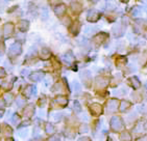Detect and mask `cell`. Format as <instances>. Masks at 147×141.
Wrapping results in <instances>:
<instances>
[{
  "label": "cell",
  "mask_w": 147,
  "mask_h": 141,
  "mask_svg": "<svg viewBox=\"0 0 147 141\" xmlns=\"http://www.w3.org/2000/svg\"><path fill=\"white\" fill-rule=\"evenodd\" d=\"M74 109H75V110L77 109V112H79V111H80V107H79V104L77 103V102H75V103H74Z\"/></svg>",
  "instance_id": "cell-22"
},
{
  "label": "cell",
  "mask_w": 147,
  "mask_h": 141,
  "mask_svg": "<svg viewBox=\"0 0 147 141\" xmlns=\"http://www.w3.org/2000/svg\"><path fill=\"white\" fill-rule=\"evenodd\" d=\"M23 105H25V101L21 98H18L17 99V106L18 107H22Z\"/></svg>",
  "instance_id": "cell-17"
},
{
  "label": "cell",
  "mask_w": 147,
  "mask_h": 141,
  "mask_svg": "<svg viewBox=\"0 0 147 141\" xmlns=\"http://www.w3.org/2000/svg\"><path fill=\"white\" fill-rule=\"evenodd\" d=\"M85 33L86 34H92V33H94V29L92 28V27H86Z\"/></svg>",
  "instance_id": "cell-19"
},
{
  "label": "cell",
  "mask_w": 147,
  "mask_h": 141,
  "mask_svg": "<svg viewBox=\"0 0 147 141\" xmlns=\"http://www.w3.org/2000/svg\"><path fill=\"white\" fill-rule=\"evenodd\" d=\"M11 122L14 124H18L20 122V117L17 115V114H15L14 116H13V118H11Z\"/></svg>",
  "instance_id": "cell-16"
},
{
  "label": "cell",
  "mask_w": 147,
  "mask_h": 141,
  "mask_svg": "<svg viewBox=\"0 0 147 141\" xmlns=\"http://www.w3.org/2000/svg\"><path fill=\"white\" fill-rule=\"evenodd\" d=\"M19 135H20V137H25L26 135H27V130H22V131H20L19 132Z\"/></svg>",
  "instance_id": "cell-20"
},
{
  "label": "cell",
  "mask_w": 147,
  "mask_h": 141,
  "mask_svg": "<svg viewBox=\"0 0 147 141\" xmlns=\"http://www.w3.org/2000/svg\"><path fill=\"white\" fill-rule=\"evenodd\" d=\"M43 77H44V73L43 72H34V73H32L29 76V79L31 81H40V80L43 79Z\"/></svg>",
  "instance_id": "cell-4"
},
{
  "label": "cell",
  "mask_w": 147,
  "mask_h": 141,
  "mask_svg": "<svg viewBox=\"0 0 147 141\" xmlns=\"http://www.w3.org/2000/svg\"><path fill=\"white\" fill-rule=\"evenodd\" d=\"M4 106H5V105H4V101L0 99V109H3V108H4Z\"/></svg>",
  "instance_id": "cell-25"
},
{
  "label": "cell",
  "mask_w": 147,
  "mask_h": 141,
  "mask_svg": "<svg viewBox=\"0 0 147 141\" xmlns=\"http://www.w3.org/2000/svg\"><path fill=\"white\" fill-rule=\"evenodd\" d=\"M34 113V106L32 105H29L26 107V109L24 110V115L25 116H31V114Z\"/></svg>",
  "instance_id": "cell-10"
},
{
  "label": "cell",
  "mask_w": 147,
  "mask_h": 141,
  "mask_svg": "<svg viewBox=\"0 0 147 141\" xmlns=\"http://www.w3.org/2000/svg\"><path fill=\"white\" fill-rule=\"evenodd\" d=\"M48 141H59V136H53V137H51Z\"/></svg>",
  "instance_id": "cell-23"
},
{
  "label": "cell",
  "mask_w": 147,
  "mask_h": 141,
  "mask_svg": "<svg viewBox=\"0 0 147 141\" xmlns=\"http://www.w3.org/2000/svg\"><path fill=\"white\" fill-rule=\"evenodd\" d=\"M4 101H5L7 104H11V101H13V94H11V93H5V94H4Z\"/></svg>",
  "instance_id": "cell-14"
},
{
  "label": "cell",
  "mask_w": 147,
  "mask_h": 141,
  "mask_svg": "<svg viewBox=\"0 0 147 141\" xmlns=\"http://www.w3.org/2000/svg\"><path fill=\"white\" fill-rule=\"evenodd\" d=\"M6 141H14V140H13V139H11V138H9Z\"/></svg>",
  "instance_id": "cell-27"
},
{
  "label": "cell",
  "mask_w": 147,
  "mask_h": 141,
  "mask_svg": "<svg viewBox=\"0 0 147 141\" xmlns=\"http://www.w3.org/2000/svg\"><path fill=\"white\" fill-rule=\"evenodd\" d=\"M34 93H36V86H32V85L27 86V88L24 90V94H25L27 98H30Z\"/></svg>",
  "instance_id": "cell-6"
},
{
  "label": "cell",
  "mask_w": 147,
  "mask_h": 141,
  "mask_svg": "<svg viewBox=\"0 0 147 141\" xmlns=\"http://www.w3.org/2000/svg\"><path fill=\"white\" fill-rule=\"evenodd\" d=\"M3 76H5V70H3V69L0 68V78H1V77H3Z\"/></svg>",
  "instance_id": "cell-24"
},
{
  "label": "cell",
  "mask_w": 147,
  "mask_h": 141,
  "mask_svg": "<svg viewBox=\"0 0 147 141\" xmlns=\"http://www.w3.org/2000/svg\"><path fill=\"white\" fill-rule=\"evenodd\" d=\"M41 57H42L43 59H48L49 57H50V52H49V50L43 49L42 52H41Z\"/></svg>",
  "instance_id": "cell-11"
},
{
  "label": "cell",
  "mask_w": 147,
  "mask_h": 141,
  "mask_svg": "<svg viewBox=\"0 0 147 141\" xmlns=\"http://www.w3.org/2000/svg\"><path fill=\"white\" fill-rule=\"evenodd\" d=\"M57 102H59V104H62V105H66L68 103V100L66 99V98H64V96H59V98L57 99Z\"/></svg>",
  "instance_id": "cell-15"
},
{
  "label": "cell",
  "mask_w": 147,
  "mask_h": 141,
  "mask_svg": "<svg viewBox=\"0 0 147 141\" xmlns=\"http://www.w3.org/2000/svg\"><path fill=\"white\" fill-rule=\"evenodd\" d=\"M52 117H53L54 121H57L59 118H61V114H59V113H55V114H53V116H52Z\"/></svg>",
  "instance_id": "cell-21"
},
{
  "label": "cell",
  "mask_w": 147,
  "mask_h": 141,
  "mask_svg": "<svg viewBox=\"0 0 147 141\" xmlns=\"http://www.w3.org/2000/svg\"><path fill=\"white\" fill-rule=\"evenodd\" d=\"M99 17H100V15L98 14V11H91L90 13L88 14V17H87V19H88V21H90V22H95V21L98 20Z\"/></svg>",
  "instance_id": "cell-3"
},
{
  "label": "cell",
  "mask_w": 147,
  "mask_h": 141,
  "mask_svg": "<svg viewBox=\"0 0 147 141\" xmlns=\"http://www.w3.org/2000/svg\"><path fill=\"white\" fill-rule=\"evenodd\" d=\"M78 141H89V139L87 137H82V138L78 139Z\"/></svg>",
  "instance_id": "cell-26"
},
{
  "label": "cell",
  "mask_w": 147,
  "mask_h": 141,
  "mask_svg": "<svg viewBox=\"0 0 147 141\" xmlns=\"http://www.w3.org/2000/svg\"><path fill=\"white\" fill-rule=\"evenodd\" d=\"M2 115H3L2 113H0V117H2Z\"/></svg>",
  "instance_id": "cell-28"
},
{
  "label": "cell",
  "mask_w": 147,
  "mask_h": 141,
  "mask_svg": "<svg viewBox=\"0 0 147 141\" xmlns=\"http://www.w3.org/2000/svg\"><path fill=\"white\" fill-rule=\"evenodd\" d=\"M63 59H64V61H66V62H68V63H70L71 61H73V59H74V57H73V55L69 52V53H66L64 56H63Z\"/></svg>",
  "instance_id": "cell-9"
},
{
  "label": "cell",
  "mask_w": 147,
  "mask_h": 141,
  "mask_svg": "<svg viewBox=\"0 0 147 141\" xmlns=\"http://www.w3.org/2000/svg\"><path fill=\"white\" fill-rule=\"evenodd\" d=\"M111 126H112V128H113V129H115V130H117V129H119V128H121V126H122L121 119L118 118V117H114V118L112 119Z\"/></svg>",
  "instance_id": "cell-5"
},
{
  "label": "cell",
  "mask_w": 147,
  "mask_h": 141,
  "mask_svg": "<svg viewBox=\"0 0 147 141\" xmlns=\"http://www.w3.org/2000/svg\"><path fill=\"white\" fill-rule=\"evenodd\" d=\"M22 48H21V44L20 43H14L13 45L9 47V56H17L21 53Z\"/></svg>",
  "instance_id": "cell-1"
},
{
  "label": "cell",
  "mask_w": 147,
  "mask_h": 141,
  "mask_svg": "<svg viewBox=\"0 0 147 141\" xmlns=\"http://www.w3.org/2000/svg\"><path fill=\"white\" fill-rule=\"evenodd\" d=\"M28 25H29V23L27 22V21H21L19 24V29L21 31H25L27 30V28H28Z\"/></svg>",
  "instance_id": "cell-8"
},
{
  "label": "cell",
  "mask_w": 147,
  "mask_h": 141,
  "mask_svg": "<svg viewBox=\"0 0 147 141\" xmlns=\"http://www.w3.org/2000/svg\"><path fill=\"white\" fill-rule=\"evenodd\" d=\"M66 11V6L64 4H59L54 7V13L57 15H63Z\"/></svg>",
  "instance_id": "cell-7"
},
{
  "label": "cell",
  "mask_w": 147,
  "mask_h": 141,
  "mask_svg": "<svg viewBox=\"0 0 147 141\" xmlns=\"http://www.w3.org/2000/svg\"><path fill=\"white\" fill-rule=\"evenodd\" d=\"M0 21H1V19H0Z\"/></svg>",
  "instance_id": "cell-29"
},
{
  "label": "cell",
  "mask_w": 147,
  "mask_h": 141,
  "mask_svg": "<svg viewBox=\"0 0 147 141\" xmlns=\"http://www.w3.org/2000/svg\"><path fill=\"white\" fill-rule=\"evenodd\" d=\"M45 129H46V133H47V134H51V133L54 132V128L50 122H47V124H45Z\"/></svg>",
  "instance_id": "cell-12"
},
{
  "label": "cell",
  "mask_w": 147,
  "mask_h": 141,
  "mask_svg": "<svg viewBox=\"0 0 147 141\" xmlns=\"http://www.w3.org/2000/svg\"><path fill=\"white\" fill-rule=\"evenodd\" d=\"M72 88H73V90L75 91V92H79V91H80V85H79L78 82H76V81L72 82Z\"/></svg>",
  "instance_id": "cell-13"
},
{
  "label": "cell",
  "mask_w": 147,
  "mask_h": 141,
  "mask_svg": "<svg viewBox=\"0 0 147 141\" xmlns=\"http://www.w3.org/2000/svg\"><path fill=\"white\" fill-rule=\"evenodd\" d=\"M92 110L96 111V114H99V112H100V107H99L97 104H95L92 106Z\"/></svg>",
  "instance_id": "cell-18"
},
{
  "label": "cell",
  "mask_w": 147,
  "mask_h": 141,
  "mask_svg": "<svg viewBox=\"0 0 147 141\" xmlns=\"http://www.w3.org/2000/svg\"><path fill=\"white\" fill-rule=\"evenodd\" d=\"M13 31H14V25L11 23H6L5 25L3 26V37L7 39L9 35H11Z\"/></svg>",
  "instance_id": "cell-2"
}]
</instances>
